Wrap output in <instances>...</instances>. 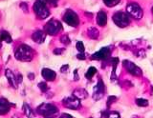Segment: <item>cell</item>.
<instances>
[{
    "label": "cell",
    "mask_w": 153,
    "mask_h": 118,
    "mask_svg": "<svg viewBox=\"0 0 153 118\" xmlns=\"http://www.w3.org/2000/svg\"><path fill=\"white\" fill-rule=\"evenodd\" d=\"M16 58L22 62H29L33 58V51L28 45H20L14 51Z\"/></svg>",
    "instance_id": "cell-1"
},
{
    "label": "cell",
    "mask_w": 153,
    "mask_h": 118,
    "mask_svg": "<svg viewBox=\"0 0 153 118\" xmlns=\"http://www.w3.org/2000/svg\"><path fill=\"white\" fill-rule=\"evenodd\" d=\"M33 11H35L36 15L40 19H45L50 15L49 9L47 8V5L44 1L42 0H36V2L33 5Z\"/></svg>",
    "instance_id": "cell-2"
},
{
    "label": "cell",
    "mask_w": 153,
    "mask_h": 118,
    "mask_svg": "<svg viewBox=\"0 0 153 118\" xmlns=\"http://www.w3.org/2000/svg\"><path fill=\"white\" fill-rule=\"evenodd\" d=\"M36 111L40 115L47 117V116H52L54 114H56L57 111H59V108H57L55 105H52V104L43 103L40 106L37 107Z\"/></svg>",
    "instance_id": "cell-3"
},
{
    "label": "cell",
    "mask_w": 153,
    "mask_h": 118,
    "mask_svg": "<svg viewBox=\"0 0 153 118\" xmlns=\"http://www.w3.org/2000/svg\"><path fill=\"white\" fill-rule=\"evenodd\" d=\"M113 21L118 27L126 28L130 24V17L128 13L123 12H118L113 15Z\"/></svg>",
    "instance_id": "cell-4"
},
{
    "label": "cell",
    "mask_w": 153,
    "mask_h": 118,
    "mask_svg": "<svg viewBox=\"0 0 153 118\" xmlns=\"http://www.w3.org/2000/svg\"><path fill=\"white\" fill-rule=\"evenodd\" d=\"M61 23L57 20L52 19L49 22L47 23L44 27V31L47 34L49 35H56L59 32V31L61 30Z\"/></svg>",
    "instance_id": "cell-5"
},
{
    "label": "cell",
    "mask_w": 153,
    "mask_h": 118,
    "mask_svg": "<svg viewBox=\"0 0 153 118\" xmlns=\"http://www.w3.org/2000/svg\"><path fill=\"white\" fill-rule=\"evenodd\" d=\"M126 12L131 17H133L134 19H137V20L141 19L143 15L142 8L139 6L137 3H129L126 6Z\"/></svg>",
    "instance_id": "cell-6"
},
{
    "label": "cell",
    "mask_w": 153,
    "mask_h": 118,
    "mask_svg": "<svg viewBox=\"0 0 153 118\" xmlns=\"http://www.w3.org/2000/svg\"><path fill=\"white\" fill-rule=\"evenodd\" d=\"M80 99H79L76 96H75L74 94L71 96H68L63 99L62 104L63 106L67 108H71V110H78L80 108Z\"/></svg>",
    "instance_id": "cell-7"
},
{
    "label": "cell",
    "mask_w": 153,
    "mask_h": 118,
    "mask_svg": "<svg viewBox=\"0 0 153 118\" xmlns=\"http://www.w3.org/2000/svg\"><path fill=\"white\" fill-rule=\"evenodd\" d=\"M63 21L71 27H76L79 23L78 15L71 10H68L65 12V15L63 16Z\"/></svg>",
    "instance_id": "cell-8"
},
{
    "label": "cell",
    "mask_w": 153,
    "mask_h": 118,
    "mask_svg": "<svg viewBox=\"0 0 153 118\" xmlns=\"http://www.w3.org/2000/svg\"><path fill=\"white\" fill-rule=\"evenodd\" d=\"M123 67L126 69L127 72L130 74L134 75V76H141V75L143 74L142 70L139 68L137 65H135L133 62H131V61L124 60L123 62Z\"/></svg>",
    "instance_id": "cell-9"
},
{
    "label": "cell",
    "mask_w": 153,
    "mask_h": 118,
    "mask_svg": "<svg viewBox=\"0 0 153 118\" xmlns=\"http://www.w3.org/2000/svg\"><path fill=\"white\" fill-rule=\"evenodd\" d=\"M105 92V87L104 84L102 82V79H99V81L97 83V85L94 87V91H93V99L96 101L102 99L104 95Z\"/></svg>",
    "instance_id": "cell-10"
},
{
    "label": "cell",
    "mask_w": 153,
    "mask_h": 118,
    "mask_svg": "<svg viewBox=\"0 0 153 118\" xmlns=\"http://www.w3.org/2000/svg\"><path fill=\"white\" fill-rule=\"evenodd\" d=\"M110 54H111V51H110V49L109 48H102L100 49L99 51H97L96 54H94L92 56H91V59L92 60H107L110 56Z\"/></svg>",
    "instance_id": "cell-11"
},
{
    "label": "cell",
    "mask_w": 153,
    "mask_h": 118,
    "mask_svg": "<svg viewBox=\"0 0 153 118\" xmlns=\"http://www.w3.org/2000/svg\"><path fill=\"white\" fill-rule=\"evenodd\" d=\"M5 74H6V77L8 79V81L10 83L12 87H13L14 89L17 88V85H18V78L16 77V75L14 74L11 70H5Z\"/></svg>",
    "instance_id": "cell-12"
},
{
    "label": "cell",
    "mask_w": 153,
    "mask_h": 118,
    "mask_svg": "<svg viewBox=\"0 0 153 118\" xmlns=\"http://www.w3.org/2000/svg\"><path fill=\"white\" fill-rule=\"evenodd\" d=\"M11 108V103L7 99L0 98V115H5L10 111Z\"/></svg>",
    "instance_id": "cell-13"
},
{
    "label": "cell",
    "mask_w": 153,
    "mask_h": 118,
    "mask_svg": "<svg viewBox=\"0 0 153 118\" xmlns=\"http://www.w3.org/2000/svg\"><path fill=\"white\" fill-rule=\"evenodd\" d=\"M46 38V32L42 31H36V32H33V34L32 35V39L36 42V43L41 44L44 42Z\"/></svg>",
    "instance_id": "cell-14"
},
{
    "label": "cell",
    "mask_w": 153,
    "mask_h": 118,
    "mask_svg": "<svg viewBox=\"0 0 153 118\" xmlns=\"http://www.w3.org/2000/svg\"><path fill=\"white\" fill-rule=\"evenodd\" d=\"M41 74H42V77L45 80H47V81H53V80L56 79V74L54 70H52L50 69H47V68L42 70Z\"/></svg>",
    "instance_id": "cell-15"
},
{
    "label": "cell",
    "mask_w": 153,
    "mask_h": 118,
    "mask_svg": "<svg viewBox=\"0 0 153 118\" xmlns=\"http://www.w3.org/2000/svg\"><path fill=\"white\" fill-rule=\"evenodd\" d=\"M97 23L100 27H104L107 23V15L103 11H100L98 12L97 15Z\"/></svg>",
    "instance_id": "cell-16"
},
{
    "label": "cell",
    "mask_w": 153,
    "mask_h": 118,
    "mask_svg": "<svg viewBox=\"0 0 153 118\" xmlns=\"http://www.w3.org/2000/svg\"><path fill=\"white\" fill-rule=\"evenodd\" d=\"M73 94L75 96H76L79 99H85L87 98L88 96V92L85 91L84 89H75Z\"/></svg>",
    "instance_id": "cell-17"
},
{
    "label": "cell",
    "mask_w": 153,
    "mask_h": 118,
    "mask_svg": "<svg viewBox=\"0 0 153 118\" xmlns=\"http://www.w3.org/2000/svg\"><path fill=\"white\" fill-rule=\"evenodd\" d=\"M88 36L90 37L91 39H98L100 36V32L98 31V29H96L94 27H90L88 29Z\"/></svg>",
    "instance_id": "cell-18"
},
{
    "label": "cell",
    "mask_w": 153,
    "mask_h": 118,
    "mask_svg": "<svg viewBox=\"0 0 153 118\" xmlns=\"http://www.w3.org/2000/svg\"><path fill=\"white\" fill-rule=\"evenodd\" d=\"M0 38H1L2 41L6 42V43H9V44H11L12 42H13L12 36L10 35V34H9L8 32H6V31H2L1 32V34H0Z\"/></svg>",
    "instance_id": "cell-19"
},
{
    "label": "cell",
    "mask_w": 153,
    "mask_h": 118,
    "mask_svg": "<svg viewBox=\"0 0 153 118\" xmlns=\"http://www.w3.org/2000/svg\"><path fill=\"white\" fill-rule=\"evenodd\" d=\"M23 111H24V112H25V114L28 116V117H33L35 116V113H33V111H32V108L29 107V105L28 104H24L23 105Z\"/></svg>",
    "instance_id": "cell-20"
},
{
    "label": "cell",
    "mask_w": 153,
    "mask_h": 118,
    "mask_svg": "<svg viewBox=\"0 0 153 118\" xmlns=\"http://www.w3.org/2000/svg\"><path fill=\"white\" fill-rule=\"evenodd\" d=\"M96 73H97V69L94 68V67H90L87 72H86V73H85V77L87 79H89V80H91V79H92V77L96 74Z\"/></svg>",
    "instance_id": "cell-21"
},
{
    "label": "cell",
    "mask_w": 153,
    "mask_h": 118,
    "mask_svg": "<svg viewBox=\"0 0 153 118\" xmlns=\"http://www.w3.org/2000/svg\"><path fill=\"white\" fill-rule=\"evenodd\" d=\"M120 1H121V0H103L104 4L107 7H114V6H116L117 4L120 3Z\"/></svg>",
    "instance_id": "cell-22"
},
{
    "label": "cell",
    "mask_w": 153,
    "mask_h": 118,
    "mask_svg": "<svg viewBox=\"0 0 153 118\" xmlns=\"http://www.w3.org/2000/svg\"><path fill=\"white\" fill-rule=\"evenodd\" d=\"M136 104L139 106V107H146L148 106V101L146 100V99H137L136 100Z\"/></svg>",
    "instance_id": "cell-23"
},
{
    "label": "cell",
    "mask_w": 153,
    "mask_h": 118,
    "mask_svg": "<svg viewBox=\"0 0 153 118\" xmlns=\"http://www.w3.org/2000/svg\"><path fill=\"white\" fill-rule=\"evenodd\" d=\"M76 50L79 51V53H84V45L81 41L76 42Z\"/></svg>",
    "instance_id": "cell-24"
},
{
    "label": "cell",
    "mask_w": 153,
    "mask_h": 118,
    "mask_svg": "<svg viewBox=\"0 0 153 118\" xmlns=\"http://www.w3.org/2000/svg\"><path fill=\"white\" fill-rule=\"evenodd\" d=\"M38 88L40 89V91L42 92H46L48 91V86H47L46 82H40L39 84H38Z\"/></svg>",
    "instance_id": "cell-25"
},
{
    "label": "cell",
    "mask_w": 153,
    "mask_h": 118,
    "mask_svg": "<svg viewBox=\"0 0 153 118\" xmlns=\"http://www.w3.org/2000/svg\"><path fill=\"white\" fill-rule=\"evenodd\" d=\"M60 41H61V43H63L64 45H69L70 44V39H69V37L67 34L62 35L60 37Z\"/></svg>",
    "instance_id": "cell-26"
},
{
    "label": "cell",
    "mask_w": 153,
    "mask_h": 118,
    "mask_svg": "<svg viewBox=\"0 0 153 118\" xmlns=\"http://www.w3.org/2000/svg\"><path fill=\"white\" fill-rule=\"evenodd\" d=\"M118 100V98L116 97V96H113V95H111V96H109L108 97V99H107V106L108 107H110L112 105V104L114 103V102H116Z\"/></svg>",
    "instance_id": "cell-27"
},
{
    "label": "cell",
    "mask_w": 153,
    "mask_h": 118,
    "mask_svg": "<svg viewBox=\"0 0 153 118\" xmlns=\"http://www.w3.org/2000/svg\"><path fill=\"white\" fill-rule=\"evenodd\" d=\"M137 56H139V57H145L146 56V53H145V50H138V53L136 54Z\"/></svg>",
    "instance_id": "cell-28"
},
{
    "label": "cell",
    "mask_w": 153,
    "mask_h": 118,
    "mask_svg": "<svg viewBox=\"0 0 153 118\" xmlns=\"http://www.w3.org/2000/svg\"><path fill=\"white\" fill-rule=\"evenodd\" d=\"M46 3L50 4V5H52V6H56L57 0H46Z\"/></svg>",
    "instance_id": "cell-29"
},
{
    "label": "cell",
    "mask_w": 153,
    "mask_h": 118,
    "mask_svg": "<svg viewBox=\"0 0 153 118\" xmlns=\"http://www.w3.org/2000/svg\"><path fill=\"white\" fill-rule=\"evenodd\" d=\"M63 51H64L63 49H56V50H54V54H56V55H59V54H61L62 53H63Z\"/></svg>",
    "instance_id": "cell-30"
},
{
    "label": "cell",
    "mask_w": 153,
    "mask_h": 118,
    "mask_svg": "<svg viewBox=\"0 0 153 118\" xmlns=\"http://www.w3.org/2000/svg\"><path fill=\"white\" fill-rule=\"evenodd\" d=\"M69 69V66L68 65H64V66H62V67L60 68V72L61 73H66L67 72V70H68Z\"/></svg>",
    "instance_id": "cell-31"
},
{
    "label": "cell",
    "mask_w": 153,
    "mask_h": 118,
    "mask_svg": "<svg viewBox=\"0 0 153 118\" xmlns=\"http://www.w3.org/2000/svg\"><path fill=\"white\" fill-rule=\"evenodd\" d=\"M20 8L24 12H28V8H27V4L26 3H21L20 4Z\"/></svg>",
    "instance_id": "cell-32"
},
{
    "label": "cell",
    "mask_w": 153,
    "mask_h": 118,
    "mask_svg": "<svg viewBox=\"0 0 153 118\" xmlns=\"http://www.w3.org/2000/svg\"><path fill=\"white\" fill-rule=\"evenodd\" d=\"M76 57H78V59H80V60H84V59H85V55H84V53H79L78 55H76Z\"/></svg>",
    "instance_id": "cell-33"
},
{
    "label": "cell",
    "mask_w": 153,
    "mask_h": 118,
    "mask_svg": "<svg viewBox=\"0 0 153 118\" xmlns=\"http://www.w3.org/2000/svg\"><path fill=\"white\" fill-rule=\"evenodd\" d=\"M74 74H75V81H78V80H79V76L78 75V70H75V72H74Z\"/></svg>",
    "instance_id": "cell-34"
},
{
    "label": "cell",
    "mask_w": 153,
    "mask_h": 118,
    "mask_svg": "<svg viewBox=\"0 0 153 118\" xmlns=\"http://www.w3.org/2000/svg\"><path fill=\"white\" fill-rule=\"evenodd\" d=\"M28 77H29V78H30L31 80H33V78H35V75H33V73H30V74H29V75H28Z\"/></svg>",
    "instance_id": "cell-35"
},
{
    "label": "cell",
    "mask_w": 153,
    "mask_h": 118,
    "mask_svg": "<svg viewBox=\"0 0 153 118\" xmlns=\"http://www.w3.org/2000/svg\"><path fill=\"white\" fill-rule=\"evenodd\" d=\"M62 116H68V117H72L70 114H62Z\"/></svg>",
    "instance_id": "cell-36"
},
{
    "label": "cell",
    "mask_w": 153,
    "mask_h": 118,
    "mask_svg": "<svg viewBox=\"0 0 153 118\" xmlns=\"http://www.w3.org/2000/svg\"><path fill=\"white\" fill-rule=\"evenodd\" d=\"M0 48H1V38H0Z\"/></svg>",
    "instance_id": "cell-37"
},
{
    "label": "cell",
    "mask_w": 153,
    "mask_h": 118,
    "mask_svg": "<svg viewBox=\"0 0 153 118\" xmlns=\"http://www.w3.org/2000/svg\"><path fill=\"white\" fill-rule=\"evenodd\" d=\"M152 13H153V7H152Z\"/></svg>",
    "instance_id": "cell-38"
}]
</instances>
